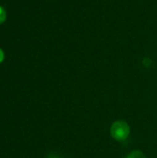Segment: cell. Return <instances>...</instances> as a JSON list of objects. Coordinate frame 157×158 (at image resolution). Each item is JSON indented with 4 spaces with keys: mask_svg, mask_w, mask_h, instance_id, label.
Returning <instances> with one entry per match:
<instances>
[{
    "mask_svg": "<svg viewBox=\"0 0 157 158\" xmlns=\"http://www.w3.org/2000/svg\"><path fill=\"white\" fill-rule=\"evenodd\" d=\"M130 133V125L124 120L115 121L110 128V135L113 139L118 142H123L128 139Z\"/></svg>",
    "mask_w": 157,
    "mask_h": 158,
    "instance_id": "6da1fadb",
    "label": "cell"
},
{
    "mask_svg": "<svg viewBox=\"0 0 157 158\" xmlns=\"http://www.w3.org/2000/svg\"><path fill=\"white\" fill-rule=\"evenodd\" d=\"M126 158H146V156H144V154L142 152V151H139V150H134V151H131Z\"/></svg>",
    "mask_w": 157,
    "mask_h": 158,
    "instance_id": "7a4b0ae2",
    "label": "cell"
},
{
    "mask_svg": "<svg viewBox=\"0 0 157 158\" xmlns=\"http://www.w3.org/2000/svg\"><path fill=\"white\" fill-rule=\"evenodd\" d=\"M6 19V10L0 6V24L4 23Z\"/></svg>",
    "mask_w": 157,
    "mask_h": 158,
    "instance_id": "3957f363",
    "label": "cell"
},
{
    "mask_svg": "<svg viewBox=\"0 0 157 158\" xmlns=\"http://www.w3.org/2000/svg\"><path fill=\"white\" fill-rule=\"evenodd\" d=\"M143 65H144L145 67H150V66L152 65V60H151L150 58H145V59L143 60Z\"/></svg>",
    "mask_w": 157,
    "mask_h": 158,
    "instance_id": "277c9868",
    "label": "cell"
},
{
    "mask_svg": "<svg viewBox=\"0 0 157 158\" xmlns=\"http://www.w3.org/2000/svg\"><path fill=\"white\" fill-rule=\"evenodd\" d=\"M4 58H5V54H4V51H3V50L0 48V63H2V62H3Z\"/></svg>",
    "mask_w": 157,
    "mask_h": 158,
    "instance_id": "5b68a950",
    "label": "cell"
},
{
    "mask_svg": "<svg viewBox=\"0 0 157 158\" xmlns=\"http://www.w3.org/2000/svg\"><path fill=\"white\" fill-rule=\"evenodd\" d=\"M47 158H61V157H60V156H56V155H55V154H52V155L48 156Z\"/></svg>",
    "mask_w": 157,
    "mask_h": 158,
    "instance_id": "8992f818",
    "label": "cell"
}]
</instances>
